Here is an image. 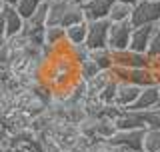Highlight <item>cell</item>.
I'll list each match as a JSON object with an SVG mask.
<instances>
[{
	"label": "cell",
	"mask_w": 160,
	"mask_h": 152,
	"mask_svg": "<svg viewBox=\"0 0 160 152\" xmlns=\"http://www.w3.org/2000/svg\"><path fill=\"white\" fill-rule=\"evenodd\" d=\"M114 122L118 130H146L142 110H122V114Z\"/></svg>",
	"instance_id": "9"
},
{
	"label": "cell",
	"mask_w": 160,
	"mask_h": 152,
	"mask_svg": "<svg viewBox=\"0 0 160 152\" xmlns=\"http://www.w3.org/2000/svg\"><path fill=\"white\" fill-rule=\"evenodd\" d=\"M98 72H100V68H98L90 58L84 60L82 64H78V80H84V82H88V80H92Z\"/></svg>",
	"instance_id": "22"
},
{
	"label": "cell",
	"mask_w": 160,
	"mask_h": 152,
	"mask_svg": "<svg viewBox=\"0 0 160 152\" xmlns=\"http://www.w3.org/2000/svg\"><path fill=\"white\" fill-rule=\"evenodd\" d=\"M4 6H6V4H4L2 0H0V16H2V12H4Z\"/></svg>",
	"instance_id": "36"
},
{
	"label": "cell",
	"mask_w": 160,
	"mask_h": 152,
	"mask_svg": "<svg viewBox=\"0 0 160 152\" xmlns=\"http://www.w3.org/2000/svg\"><path fill=\"white\" fill-rule=\"evenodd\" d=\"M128 82L140 86V88H146V86H154L156 78H154V70L152 68H130L128 74Z\"/></svg>",
	"instance_id": "13"
},
{
	"label": "cell",
	"mask_w": 160,
	"mask_h": 152,
	"mask_svg": "<svg viewBox=\"0 0 160 152\" xmlns=\"http://www.w3.org/2000/svg\"><path fill=\"white\" fill-rule=\"evenodd\" d=\"M90 60H92L100 70H112V66H114V54L108 46L90 50Z\"/></svg>",
	"instance_id": "15"
},
{
	"label": "cell",
	"mask_w": 160,
	"mask_h": 152,
	"mask_svg": "<svg viewBox=\"0 0 160 152\" xmlns=\"http://www.w3.org/2000/svg\"><path fill=\"white\" fill-rule=\"evenodd\" d=\"M160 104V92H158V86H146V88L140 90L136 102L130 106L128 110H150V108H156Z\"/></svg>",
	"instance_id": "11"
},
{
	"label": "cell",
	"mask_w": 160,
	"mask_h": 152,
	"mask_svg": "<svg viewBox=\"0 0 160 152\" xmlns=\"http://www.w3.org/2000/svg\"><path fill=\"white\" fill-rule=\"evenodd\" d=\"M146 54L150 58H156L160 56V24H156L150 34V42H148V48H146Z\"/></svg>",
	"instance_id": "24"
},
{
	"label": "cell",
	"mask_w": 160,
	"mask_h": 152,
	"mask_svg": "<svg viewBox=\"0 0 160 152\" xmlns=\"http://www.w3.org/2000/svg\"><path fill=\"white\" fill-rule=\"evenodd\" d=\"M116 122L110 118H100L98 120V138L102 140H110L114 134H116Z\"/></svg>",
	"instance_id": "23"
},
{
	"label": "cell",
	"mask_w": 160,
	"mask_h": 152,
	"mask_svg": "<svg viewBox=\"0 0 160 152\" xmlns=\"http://www.w3.org/2000/svg\"><path fill=\"white\" fill-rule=\"evenodd\" d=\"M130 16H132V6L116 0V4H114L112 10H110L108 20L110 22H126V20H130Z\"/></svg>",
	"instance_id": "19"
},
{
	"label": "cell",
	"mask_w": 160,
	"mask_h": 152,
	"mask_svg": "<svg viewBox=\"0 0 160 152\" xmlns=\"http://www.w3.org/2000/svg\"><path fill=\"white\" fill-rule=\"evenodd\" d=\"M86 34H88V22H78L66 28V40L68 44L76 46V44H86Z\"/></svg>",
	"instance_id": "16"
},
{
	"label": "cell",
	"mask_w": 160,
	"mask_h": 152,
	"mask_svg": "<svg viewBox=\"0 0 160 152\" xmlns=\"http://www.w3.org/2000/svg\"><path fill=\"white\" fill-rule=\"evenodd\" d=\"M134 24L126 22H112L110 24V34H108V48L110 50H124L130 46V38H132Z\"/></svg>",
	"instance_id": "5"
},
{
	"label": "cell",
	"mask_w": 160,
	"mask_h": 152,
	"mask_svg": "<svg viewBox=\"0 0 160 152\" xmlns=\"http://www.w3.org/2000/svg\"><path fill=\"white\" fill-rule=\"evenodd\" d=\"M158 24H160V20H158Z\"/></svg>",
	"instance_id": "40"
},
{
	"label": "cell",
	"mask_w": 160,
	"mask_h": 152,
	"mask_svg": "<svg viewBox=\"0 0 160 152\" xmlns=\"http://www.w3.org/2000/svg\"><path fill=\"white\" fill-rule=\"evenodd\" d=\"M6 152H28V150H24L22 146H18V148H8Z\"/></svg>",
	"instance_id": "34"
},
{
	"label": "cell",
	"mask_w": 160,
	"mask_h": 152,
	"mask_svg": "<svg viewBox=\"0 0 160 152\" xmlns=\"http://www.w3.org/2000/svg\"><path fill=\"white\" fill-rule=\"evenodd\" d=\"M144 132L146 130H116L110 140L128 152H144Z\"/></svg>",
	"instance_id": "6"
},
{
	"label": "cell",
	"mask_w": 160,
	"mask_h": 152,
	"mask_svg": "<svg viewBox=\"0 0 160 152\" xmlns=\"http://www.w3.org/2000/svg\"><path fill=\"white\" fill-rule=\"evenodd\" d=\"M154 26H156V24H154ZM154 26H134L128 48L130 50H136V52H146L148 42H150V34H152Z\"/></svg>",
	"instance_id": "12"
},
{
	"label": "cell",
	"mask_w": 160,
	"mask_h": 152,
	"mask_svg": "<svg viewBox=\"0 0 160 152\" xmlns=\"http://www.w3.org/2000/svg\"><path fill=\"white\" fill-rule=\"evenodd\" d=\"M104 148H106V152H128L126 148H122V146L114 144L112 140H104Z\"/></svg>",
	"instance_id": "29"
},
{
	"label": "cell",
	"mask_w": 160,
	"mask_h": 152,
	"mask_svg": "<svg viewBox=\"0 0 160 152\" xmlns=\"http://www.w3.org/2000/svg\"><path fill=\"white\" fill-rule=\"evenodd\" d=\"M118 2H124V4H128V6H136L140 0H118Z\"/></svg>",
	"instance_id": "32"
},
{
	"label": "cell",
	"mask_w": 160,
	"mask_h": 152,
	"mask_svg": "<svg viewBox=\"0 0 160 152\" xmlns=\"http://www.w3.org/2000/svg\"><path fill=\"white\" fill-rule=\"evenodd\" d=\"M158 2H160V0H158Z\"/></svg>",
	"instance_id": "41"
},
{
	"label": "cell",
	"mask_w": 160,
	"mask_h": 152,
	"mask_svg": "<svg viewBox=\"0 0 160 152\" xmlns=\"http://www.w3.org/2000/svg\"><path fill=\"white\" fill-rule=\"evenodd\" d=\"M0 70H2V68H0Z\"/></svg>",
	"instance_id": "42"
},
{
	"label": "cell",
	"mask_w": 160,
	"mask_h": 152,
	"mask_svg": "<svg viewBox=\"0 0 160 152\" xmlns=\"http://www.w3.org/2000/svg\"><path fill=\"white\" fill-rule=\"evenodd\" d=\"M42 80L54 92L66 90L70 84L78 80V64L70 54H52L50 62L42 72Z\"/></svg>",
	"instance_id": "1"
},
{
	"label": "cell",
	"mask_w": 160,
	"mask_h": 152,
	"mask_svg": "<svg viewBox=\"0 0 160 152\" xmlns=\"http://www.w3.org/2000/svg\"><path fill=\"white\" fill-rule=\"evenodd\" d=\"M88 152H106V148H104V140H102V138H96V140H90Z\"/></svg>",
	"instance_id": "28"
},
{
	"label": "cell",
	"mask_w": 160,
	"mask_h": 152,
	"mask_svg": "<svg viewBox=\"0 0 160 152\" xmlns=\"http://www.w3.org/2000/svg\"><path fill=\"white\" fill-rule=\"evenodd\" d=\"M158 92H160V86H158Z\"/></svg>",
	"instance_id": "39"
},
{
	"label": "cell",
	"mask_w": 160,
	"mask_h": 152,
	"mask_svg": "<svg viewBox=\"0 0 160 152\" xmlns=\"http://www.w3.org/2000/svg\"><path fill=\"white\" fill-rule=\"evenodd\" d=\"M150 68H152V70H160V56L152 58V62H150Z\"/></svg>",
	"instance_id": "31"
},
{
	"label": "cell",
	"mask_w": 160,
	"mask_h": 152,
	"mask_svg": "<svg viewBox=\"0 0 160 152\" xmlns=\"http://www.w3.org/2000/svg\"><path fill=\"white\" fill-rule=\"evenodd\" d=\"M84 10H82V4L76 2V0H68V6H66V12H64V18H62V26L68 28L72 24H78V22H84Z\"/></svg>",
	"instance_id": "14"
},
{
	"label": "cell",
	"mask_w": 160,
	"mask_h": 152,
	"mask_svg": "<svg viewBox=\"0 0 160 152\" xmlns=\"http://www.w3.org/2000/svg\"><path fill=\"white\" fill-rule=\"evenodd\" d=\"M140 86L132 84V82H118L116 86V96H114V104L120 106V108L128 110L130 106L136 102L138 94H140Z\"/></svg>",
	"instance_id": "8"
},
{
	"label": "cell",
	"mask_w": 160,
	"mask_h": 152,
	"mask_svg": "<svg viewBox=\"0 0 160 152\" xmlns=\"http://www.w3.org/2000/svg\"><path fill=\"white\" fill-rule=\"evenodd\" d=\"M6 40H8V34H6V28H4V18L0 16V46L6 44Z\"/></svg>",
	"instance_id": "30"
},
{
	"label": "cell",
	"mask_w": 160,
	"mask_h": 152,
	"mask_svg": "<svg viewBox=\"0 0 160 152\" xmlns=\"http://www.w3.org/2000/svg\"><path fill=\"white\" fill-rule=\"evenodd\" d=\"M88 22V20H86ZM110 20H90L88 22V34H86V46L90 50L108 46V34H110Z\"/></svg>",
	"instance_id": "3"
},
{
	"label": "cell",
	"mask_w": 160,
	"mask_h": 152,
	"mask_svg": "<svg viewBox=\"0 0 160 152\" xmlns=\"http://www.w3.org/2000/svg\"><path fill=\"white\" fill-rule=\"evenodd\" d=\"M66 42V28L64 26H46L44 30V44L48 48H56Z\"/></svg>",
	"instance_id": "17"
},
{
	"label": "cell",
	"mask_w": 160,
	"mask_h": 152,
	"mask_svg": "<svg viewBox=\"0 0 160 152\" xmlns=\"http://www.w3.org/2000/svg\"><path fill=\"white\" fill-rule=\"evenodd\" d=\"M0 152H6V148L2 146V142H0Z\"/></svg>",
	"instance_id": "37"
},
{
	"label": "cell",
	"mask_w": 160,
	"mask_h": 152,
	"mask_svg": "<svg viewBox=\"0 0 160 152\" xmlns=\"http://www.w3.org/2000/svg\"><path fill=\"white\" fill-rule=\"evenodd\" d=\"M144 152H160V128H146V132H144Z\"/></svg>",
	"instance_id": "20"
},
{
	"label": "cell",
	"mask_w": 160,
	"mask_h": 152,
	"mask_svg": "<svg viewBox=\"0 0 160 152\" xmlns=\"http://www.w3.org/2000/svg\"><path fill=\"white\" fill-rule=\"evenodd\" d=\"M4 4H6V6H16V4L20 2V0H2Z\"/></svg>",
	"instance_id": "33"
},
{
	"label": "cell",
	"mask_w": 160,
	"mask_h": 152,
	"mask_svg": "<svg viewBox=\"0 0 160 152\" xmlns=\"http://www.w3.org/2000/svg\"><path fill=\"white\" fill-rule=\"evenodd\" d=\"M144 112V124L146 128H160V106L150 110H142Z\"/></svg>",
	"instance_id": "25"
},
{
	"label": "cell",
	"mask_w": 160,
	"mask_h": 152,
	"mask_svg": "<svg viewBox=\"0 0 160 152\" xmlns=\"http://www.w3.org/2000/svg\"><path fill=\"white\" fill-rule=\"evenodd\" d=\"M98 120H100V118L86 116L82 122H78L76 126H78L80 136H84V138H88V140H96V138H98Z\"/></svg>",
	"instance_id": "18"
},
{
	"label": "cell",
	"mask_w": 160,
	"mask_h": 152,
	"mask_svg": "<svg viewBox=\"0 0 160 152\" xmlns=\"http://www.w3.org/2000/svg\"><path fill=\"white\" fill-rule=\"evenodd\" d=\"M12 58H14V52H12V48H10V44L6 40V44L0 46V68H8Z\"/></svg>",
	"instance_id": "27"
},
{
	"label": "cell",
	"mask_w": 160,
	"mask_h": 152,
	"mask_svg": "<svg viewBox=\"0 0 160 152\" xmlns=\"http://www.w3.org/2000/svg\"><path fill=\"white\" fill-rule=\"evenodd\" d=\"M2 18H4V28H6V34H8V38H12V36H18V34H22V30H24V24H26V20H24L22 16H20V12L16 10V6H4Z\"/></svg>",
	"instance_id": "10"
},
{
	"label": "cell",
	"mask_w": 160,
	"mask_h": 152,
	"mask_svg": "<svg viewBox=\"0 0 160 152\" xmlns=\"http://www.w3.org/2000/svg\"><path fill=\"white\" fill-rule=\"evenodd\" d=\"M70 56L74 58V62H76V64H82L84 60L90 58V48L86 46V44H76V46L70 48Z\"/></svg>",
	"instance_id": "26"
},
{
	"label": "cell",
	"mask_w": 160,
	"mask_h": 152,
	"mask_svg": "<svg viewBox=\"0 0 160 152\" xmlns=\"http://www.w3.org/2000/svg\"><path fill=\"white\" fill-rule=\"evenodd\" d=\"M44 2H46V0H20V2L16 4V10L20 12V16H22L24 20H28Z\"/></svg>",
	"instance_id": "21"
},
{
	"label": "cell",
	"mask_w": 160,
	"mask_h": 152,
	"mask_svg": "<svg viewBox=\"0 0 160 152\" xmlns=\"http://www.w3.org/2000/svg\"><path fill=\"white\" fill-rule=\"evenodd\" d=\"M76 2H80V4H84V2H86V0H76Z\"/></svg>",
	"instance_id": "38"
},
{
	"label": "cell",
	"mask_w": 160,
	"mask_h": 152,
	"mask_svg": "<svg viewBox=\"0 0 160 152\" xmlns=\"http://www.w3.org/2000/svg\"><path fill=\"white\" fill-rule=\"evenodd\" d=\"M154 78H156V86H160V70H154Z\"/></svg>",
	"instance_id": "35"
},
{
	"label": "cell",
	"mask_w": 160,
	"mask_h": 152,
	"mask_svg": "<svg viewBox=\"0 0 160 152\" xmlns=\"http://www.w3.org/2000/svg\"><path fill=\"white\" fill-rule=\"evenodd\" d=\"M160 20V2L158 0H140L136 6H132L130 22L134 26H154Z\"/></svg>",
	"instance_id": "2"
},
{
	"label": "cell",
	"mask_w": 160,
	"mask_h": 152,
	"mask_svg": "<svg viewBox=\"0 0 160 152\" xmlns=\"http://www.w3.org/2000/svg\"><path fill=\"white\" fill-rule=\"evenodd\" d=\"M114 54V66H122V68H148L152 58L146 52H136V50H112Z\"/></svg>",
	"instance_id": "4"
},
{
	"label": "cell",
	"mask_w": 160,
	"mask_h": 152,
	"mask_svg": "<svg viewBox=\"0 0 160 152\" xmlns=\"http://www.w3.org/2000/svg\"><path fill=\"white\" fill-rule=\"evenodd\" d=\"M116 4V0H86L82 4L84 18L88 20H104L110 16V10Z\"/></svg>",
	"instance_id": "7"
}]
</instances>
